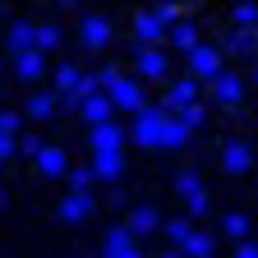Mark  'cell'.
I'll return each instance as SVG.
<instances>
[{"label": "cell", "instance_id": "d4e9b609", "mask_svg": "<svg viewBox=\"0 0 258 258\" xmlns=\"http://www.w3.org/2000/svg\"><path fill=\"white\" fill-rule=\"evenodd\" d=\"M23 111H28L32 120H46V115L55 111V97H51V92H32V97H28V106H23Z\"/></svg>", "mask_w": 258, "mask_h": 258}, {"label": "cell", "instance_id": "ba28073f", "mask_svg": "<svg viewBox=\"0 0 258 258\" xmlns=\"http://www.w3.org/2000/svg\"><path fill=\"white\" fill-rule=\"evenodd\" d=\"M42 70H46V51H37V46H23V51H14V74H19L23 83L42 79Z\"/></svg>", "mask_w": 258, "mask_h": 258}, {"label": "cell", "instance_id": "8d00e7d4", "mask_svg": "<svg viewBox=\"0 0 258 258\" xmlns=\"http://www.w3.org/2000/svg\"><path fill=\"white\" fill-rule=\"evenodd\" d=\"M0 208H5V189H0Z\"/></svg>", "mask_w": 258, "mask_h": 258}, {"label": "cell", "instance_id": "277c9868", "mask_svg": "<svg viewBox=\"0 0 258 258\" xmlns=\"http://www.w3.org/2000/svg\"><path fill=\"white\" fill-rule=\"evenodd\" d=\"M175 189H180V199H184V208H189V217H208V189H203V180H199V171H180L175 175Z\"/></svg>", "mask_w": 258, "mask_h": 258}, {"label": "cell", "instance_id": "9a60e30c", "mask_svg": "<svg viewBox=\"0 0 258 258\" xmlns=\"http://www.w3.org/2000/svg\"><path fill=\"white\" fill-rule=\"evenodd\" d=\"M102 258H139L134 231H124V226H115V231L106 235V244H102Z\"/></svg>", "mask_w": 258, "mask_h": 258}, {"label": "cell", "instance_id": "4316f807", "mask_svg": "<svg viewBox=\"0 0 258 258\" xmlns=\"http://www.w3.org/2000/svg\"><path fill=\"white\" fill-rule=\"evenodd\" d=\"M221 231L231 235V240H240V235H249V217L244 212H226V221H221Z\"/></svg>", "mask_w": 258, "mask_h": 258}, {"label": "cell", "instance_id": "30bf717a", "mask_svg": "<svg viewBox=\"0 0 258 258\" xmlns=\"http://www.w3.org/2000/svg\"><path fill=\"white\" fill-rule=\"evenodd\" d=\"M208 83H212V97H217V102H226V106H235L240 97H244V79H240V74H231V70L212 74Z\"/></svg>", "mask_w": 258, "mask_h": 258}, {"label": "cell", "instance_id": "52a82bcc", "mask_svg": "<svg viewBox=\"0 0 258 258\" xmlns=\"http://www.w3.org/2000/svg\"><path fill=\"white\" fill-rule=\"evenodd\" d=\"M55 217L60 221H83V217H92V194L88 189H70V199H60V208H55Z\"/></svg>", "mask_w": 258, "mask_h": 258}, {"label": "cell", "instance_id": "9c48e42d", "mask_svg": "<svg viewBox=\"0 0 258 258\" xmlns=\"http://www.w3.org/2000/svg\"><path fill=\"white\" fill-rule=\"evenodd\" d=\"M124 139H129V129H120L115 120H102V124H92V134H88L92 152H106V148H124Z\"/></svg>", "mask_w": 258, "mask_h": 258}, {"label": "cell", "instance_id": "f1b7e54d", "mask_svg": "<svg viewBox=\"0 0 258 258\" xmlns=\"http://www.w3.org/2000/svg\"><path fill=\"white\" fill-rule=\"evenodd\" d=\"M152 14H157L161 23H175V19L184 14V5H180V0H157V5H152Z\"/></svg>", "mask_w": 258, "mask_h": 258}, {"label": "cell", "instance_id": "1f68e13d", "mask_svg": "<svg viewBox=\"0 0 258 258\" xmlns=\"http://www.w3.org/2000/svg\"><path fill=\"white\" fill-rule=\"evenodd\" d=\"M14 152H19V134L0 129V161H5V157H14Z\"/></svg>", "mask_w": 258, "mask_h": 258}, {"label": "cell", "instance_id": "836d02e7", "mask_svg": "<svg viewBox=\"0 0 258 258\" xmlns=\"http://www.w3.org/2000/svg\"><path fill=\"white\" fill-rule=\"evenodd\" d=\"M189 231H194L189 221H166V240H175V244H180V240H184Z\"/></svg>", "mask_w": 258, "mask_h": 258}, {"label": "cell", "instance_id": "f35d334b", "mask_svg": "<svg viewBox=\"0 0 258 258\" xmlns=\"http://www.w3.org/2000/svg\"><path fill=\"white\" fill-rule=\"evenodd\" d=\"M180 258H184V253H180Z\"/></svg>", "mask_w": 258, "mask_h": 258}, {"label": "cell", "instance_id": "5bb4252c", "mask_svg": "<svg viewBox=\"0 0 258 258\" xmlns=\"http://www.w3.org/2000/svg\"><path fill=\"white\" fill-rule=\"evenodd\" d=\"M79 79H83L79 64H60L55 70V92H60L64 106H79Z\"/></svg>", "mask_w": 258, "mask_h": 258}, {"label": "cell", "instance_id": "d6986e66", "mask_svg": "<svg viewBox=\"0 0 258 258\" xmlns=\"http://www.w3.org/2000/svg\"><path fill=\"white\" fill-rule=\"evenodd\" d=\"M37 171H42L46 180H55V175H64V171H70V157H64L60 148H51V143H46V148L37 152Z\"/></svg>", "mask_w": 258, "mask_h": 258}, {"label": "cell", "instance_id": "7402d4cb", "mask_svg": "<svg viewBox=\"0 0 258 258\" xmlns=\"http://www.w3.org/2000/svg\"><path fill=\"white\" fill-rule=\"evenodd\" d=\"M171 46H175V51L199 46V23H194V19H175V28H171Z\"/></svg>", "mask_w": 258, "mask_h": 258}, {"label": "cell", "instance_id": "cb8c5ba5", "mask_svg": "<svg viewBox=\"0 0 258 258\" xmlns=\"http://www.w3.org/2000/svg\"><path fill=\"white\" fill-rule=\"evenodd\" d=\"M189 134H194V129L171 111V115H166V134H161V148H180V143H189Z\"/></svg>", "mask_w": 258, "mask_h": 258}, {"label": "cell", "instance_id": "8fae6325", "mask_svg": "<svg viewBox=\"0 0 258 258\" xmlns=\"http://www.w3.org/2000/svg\"><path fill=\"white\" fill-rule=\"evenodd\" d=\"M194 102H199V79H175L171 88H166V102H161V106H166V111H184V106H194Z\"/></svg>", "mask_w": 258, "mask_h": 258}, {"label": "cell", "instance_id": "3957f363", "mask_svg": "<svg viewBox=\"0 0 258 258\" xmlns=\"http://www.w3.org/2000/svg\"><path fill=\"white\" fill-rule=\"evenodd\" d=\"M184 55H189V74H194V79H212V74L226 70V51H221V46L199 42V46H189Z\"/></svg>", "mask_w": 258, "mask_h": 258}, {"label": "cell", "instance_id": "2e32d148", "mask_svg": "<svg viewBox=\"0 0 258 258\" xmlns=\"http://www.w3.org/2000/svg\"><path fill=\"white\" fill-rule=\"evenodd\" d=\"M92 171H97V180H120V171H124V152L120 148H106V152H92Z\"/></svg>", "mask_w": 258, "mask_h": 258}, {"label": "cell", "instance_id": "d590c367", "mask_svg": "<svg viewBox=\"0 0 258 258\" xmlns=\"http://www.w3.org/2000/svg\"><path fill=\"white\" fill-rule=\"evenodd\" d=\"M0 129H10V134H19V111H0Z\"/></svg>", "mask_w": 258, "mask_h": 258}, {"label": "cell", "instance_id": "ac0fdd59", "mask_svg": "<svg viewBox=\"0 0 258 258\" xmlns=\"http://www.w3.org/2000/svg\"><path fill=\"white\" fill-rule=\"evenodd\" d=\"M79 111H83V120H88V124H102V120H111L115 102H111L106 92H92V97H83V102H79Z\"/></svg>", "mask_w": 258, "mask_h": 258}, {"label": "cell", "instance_id": "74e56055", "mask_svg": "<svg viewBox=\"0 0 258 258\" xmlns=\"http://www.w3.org/2000/svg\"><path fill=\"white\" fill-rule=\"evenodd\" d=\"M253 79H258V70H253Z\"/></svg>", "mask_w": 258, "mask_h": 258}, {"label": "cell", "instance_id": "ffe728a7", "mask_svg": "<svg viewBox=\"0 0 258 258\" xmlns=\"http://www.w3.org/2000/svg\"><path fill=\"white\" fill-rule=\"evenodd\" d=\"M212 249H217V240H212L208 231H189V235L180 240V253H184V258H212Z\"/></svg>", "mask_w": 258, "mask_h": 258}, {"label": "cell", "instance_id": "44dd1931", "mask_svg": "<svg viewBox=\"0 0 258 258\" xmlns=\"http://www.w3.org/2000/svg\"><path fill=\"white\" fill-rule=\"evenodd\" d=\"M157 226H161V217H157V208H148V203H139L134 212H129V231H134V235H152Z\"/></svg>", "mask_w": 258, "mask_h": 258}, {"label": "cell", "instance_id": "7c38bea8", "mask_svg": "<svg viewBox=\"0 0 258 258\" xmlns=\"http://www.w3.org/2000/svg\"><path fill=\"white\" fill-rule=\"evenodd\" d=\"M221 51L226 55H258V28H231L221 37Z\"/></svg>", "mask_w": 258, "mask_h": 258}, {"label": "cell", "instance_id": "7a4b0ae2", "mask_svg": "<svg viewBox=\"0 0 258 258\" xmlns=\"http://www.w3.org/2000/svg\"><path fill=\"white\" fill-rule=\"evenodd\" d=\"M166 106H143L134 111V124H129V139L139 148H161V134H166Z\"/></svg>", "mask_w": 258, "mask_h": 258}, {"label": "cell", "instance_id": "603a6c76", "mask_svg": "<svg viewBox=\"0 0 258 258\" xmlns=\"http://www.w3.org/2000/svg\"><path fill=\"white\" fill-rule=\"evenodd\" d=\"M10 46H14V51H23V46H37V23L14 19V23H10Z\"/></svg>", "mask_w": 258, "mask_h": 258}, {"label": "cell", "instance_id": "e0dca14e", "mask_svg": "<svg viewBox=\"0 0 258 258\" xmlns=\"http://www.w3.org/2000/svg\"><path fill=\"white\" fill-rule=\"evenodd\" d=\"M134 37H139V42H152V46H157L161 37H166V23H161L152 10H139V14H134Z\"/></svg>", "mask_w": 258, "mask_h": 258}, {"label": "cell", "instance_id": "5b68a950", "mask_svg": "<svg viewBox=\"0 0 258 258\" xmlns=\"http://www.w3.org/2000/svg\"><path fill=\"white\" fill-rule=\"evenodd\" d=\"M166 51L161 46H152V42H139V51H134V64H139V74L143 79H166Z\"/></svg>", "mask_w": 258, "mask_h": 258}, {"label": "cell", "instance_id": "e575fe53", "mask_svg": "<svg viewBox=\"0 0 258 258\" xmlns=\"http://www.w3.org/2000/svg\"><path fill=\"white\" fill-rule=\"evenodd\" d=\"M19 148H23V152H28V157H37V152H42V148H46V143H42V139H37V134H23V139H19Z\"/></svg>", "mask_w": 258, "mask_h": 258}, {"label": "cell", "instance_id": "d6a6232c", "mask_svg": "<svg viewBox=\"0 0 258 258\" xmlns=\"http://www.w3.org/2000/svg\"><path fill=\"white\" fill-rule=\"evenodd\" d=\"M235 258H258V240L240 235V240H235Z\"/></svg>", "mask_w": 258, "mask_h": 258}, {"label": "cell", "instance_id": "4dcf8cb0", "mask_svg": "<svg viewBox=\"0 0 258 258\" xmlns=\"http://www.w3.org/2000/svg\"><path fill=\"white\" fill-rule=\"evenodd\" d=\"M175 115H180V120H184V124H189V129H199V124H203V120H208V111H203V106H199V102H194V106H184V111H175Z\"/></svg>", "mask_w": 258, "mask_h": 258}, {"label": "cell", "instance_id": "f546056e", "mask_svg": "<svg viewBox=\"0 0 258 258\" xmlns=\"http://www.w3.org/2000/svg\"><path fill=\"white\" fill-rule=\"evenodd\" d=\"M64 175H70V189H92V180H97L92 166H70Z\"/></svg>", "mask_w": 258, "mask_h": 258}, {"label": "cell", "instance_id": "6da1fadb", "mask_svg": "<svg viewBox=\"0 0 258 258\" xmlns=\"http://www.w3.org/2000/svg\"><path fill=\"white\" fill-rule=\"evenodd\" d=\"M97 79H102V92L115 102V111H143V88H139L134 79H124L115 64H106Z\"/></svg>", "mask_w": 258, "mask_h": 258}, {"label": "cell", "instance_id": "484cf974", "mask_svg": "<svg viewBox=\"0 0 258 258\" xmlns=\"http://www.w3.org/2000/svg\"><path fill=\"white\" fill-rule=\"evenodd\" d=\"M60 46V23H37V51H55Z\"/></svg>", "mask_w": 258, "mask_h": 258}, {"label": "cell", "instance_id": "4fadbf2b", "mask_svg": "<svg viewBox=\"0 0 258 258\" xmlns=\"http://www.w3.org/2000/svg\"><path fill=\"white\" fill-rule=\"evenodd\" d=\"M221 166L231 171V175H244V171L253 166V152H249L240 139H226V143H221Z\"/></svg>", "mask_w": 258, "mask_h": 258}, {"label": "cell", "instance_id": "8992f818", "mask_svg": "<svg viewBox=\"0 0 258 258\" xmlns=\"http://www.w3.org/2000/svg\"><path fill=\"white\" fill-rule=\"evenodd\" d=\"M79 37H83V46H92V51L106 46V42H111V19H106V14H83V19H79Z\"/></svg>", "mask_w": 258, "mask_h": 258}, {"label": "cell", "instance_id": "83f0119b", "mask_svg": "<svg viewBox=\"0 0 258 258\" xmlns=\"http://www.w3.org/2000/svg\"><path fill=\"white\" fill-rule=\"evenodd\" d=\"M231 19H235V28H258V5H253V0H244V5L231 10Z\"/></svg>", "mask_w": 258, "mask_h": 258}]
</instances>
